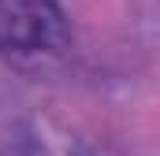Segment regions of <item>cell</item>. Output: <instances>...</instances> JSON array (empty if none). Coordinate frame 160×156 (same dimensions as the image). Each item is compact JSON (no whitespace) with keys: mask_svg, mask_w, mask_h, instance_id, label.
<instances>
[{"mask_svg":"<svg viewBox=\"0 0 160 156\" xmlns=\"http://www.w3.org/2000/svg\"><path fill=\"white\" fill-rule=\"evenodd\" d=\"M67 45L71 26L56 0H0V52L8 60H52Z\"/></svg>","mask_w":160,"mask_h":156,"instance_id":"obj_1","label":"cell"}]
</instances>
